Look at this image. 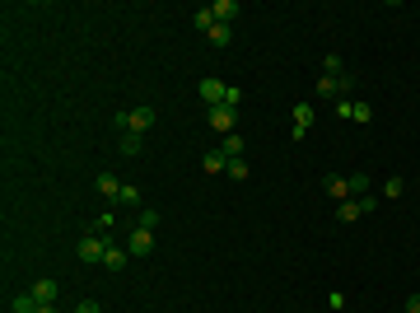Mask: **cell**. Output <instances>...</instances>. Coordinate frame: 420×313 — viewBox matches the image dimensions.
Masks as SVG:
<instances>
[{"label": "cell", "mask_w": 420, "mask_h": 313, "mask_svg": "<svg viewBox=\"0 0 420 313\" xmlns=\"http://www.w3.org/2000/svg\"><path fill=\"white\" fill-rule=\"evenodd\" d=\"M322 192H327V197H336V201L369 197V173H350V178H341V173H327V178H322Z\"/></svg>", "instance_id": "1"}, {"label": "cell", "mask_w": 420, "mask_h": 313, "mask_svg": "<svg viewBox=\"0 0 420 313\" xmlns=\"http://www.w3.org/2000/svg\"><path fill=\"white\" fill-rule=\"evenodd\" d=\"M155 122H159V112L150 108V103H140V108H122V112H117V126H122V131H131V136H145V131H150Z\"/></svg>", "instance_id": "2"}, {"label": "cell", "mask_w": 420, "mask_h": 313, "mask_svg": "<svg viewBox=\"0 0 420 313\" xmlns=\"http://www.w3.org/2000/svg\"><path fill=\"white\" fill-rule=\"evenodd\" d=\"M126 252H131V257H150V252H155V229H131V234H126Z\"/></svg>", "instance_id": "3"}, {"label": "cell", "mask_w": 420, "mask_h": 313, "mask_svg": "<svg viewBox=\"0 0 420 313\" xmlns=\"http://www.w3.org/2000/svg\"><path fill=\"white\" fill-rule=\"evenodd\" d=\"M196 94L205 98V108H219V103H224V94H229V84H224V79H215V75H205L201 84H196Z\"/></svg>", "instance_id": "4"}, {"label": "cell", "mask_w": 420, "mask_h": 313, "mask_svg": "<svg viewBox=\"0 0 420 313\" xmlns=\"http://www.w3.org/2000/svg\"><path fill=\"white\" fill-rule=\"evenodd\" d=\"M350 84H355L350 75H341V79H336V75H322V79H318V94L336 103V98H345V89H350Z\"/></svg>", "instance_id": "5"}, {"label": "cell", "mask_w": 420, "mask_h": 313, "mask_svg": "<svg viewBox=\"0 0 420 313\" xmlns=\"http://www.w3.org/2000/svg\"><path fill=\"white\" fill-rule=\"evenodd\" d=\"M103 252H108V238H98V234L79 238V262H103Z\"/></svg>", "instance_id": "6"}, {"label": "cell", "mask_w": 420, "mask_h": 313, "mask_svg": "<svg viewBox=\"0 0 420 313\" xmlns=\"http://www.w3.org/2000/svg\"><path fill=\"white\" fill-rule=\"evenodd\" d=\"M233 112H238V108L219 103V108H210V112H205V122L215 126V131H224V136H233Z\"/></svg>", "instance_id": "7"}, {"label": "cell", "mask_w": 420, "mask_h": 313, "mask_svg": "<svg viewBox=\"0 0 420 313\" xmlns=\"http://www.w3.org/2000/svg\"><path fill=\"white\" fill-rule=\"evenodd\" d=\"M309 126H313V108H309V103H295V126H290V141H304V136H309Z\"/></svg>", "instance_id": "8"}, {"label": "cell", "mask_w": 420, "mask_h": 313, "mask_svg": "<svg viewBox=\"0 0 420 313\" xmlns=\"http://www.w3.org/2000/svg\"><path fill=\"white\" fill-rule=\"evenodd\" d=\"M93 188H98V197H103V201H112V206H117V192H122L117 173H98V178H93Z\"/></svg>", "instance_id": "9"}, {"label": "cell", "mask_w": 420, "mask_h": 313, "mask_svg": "<svg viewBox=\"0 0 420 313\" xmlns=\"http://www.w3.org/2000/svg\"><path fill=\"white\" fill-rule=\"evenodd\" d=\"M29 290H33V299H38V304H56V295H61V290H56V281H52V276H42V281H33Z\"/></svg>", "instance_id": "10"}, {"label": "cell", "mask_w": 420, "mask_h": 313, "mask_svg": "<svg viewBox=\"0 0 420 313\" xmlns=\"http://www.w3.org/2000/svg\"><path fill=\"white\" fill-rule=\"evenodd\" d=\"M210 10V19L215 24H233V15H238V0H215V5H205Z\"/></svg>", "instance_id": "11"}, {"label": "cell", "mask_w": 420, "mask_h": 313, "mask_svg": "<svg viewBox=\"0 0 420 313\" xmlns=\"http://www.w3.org/2000/svg\"><path fill=\"white\" fill-rule=\"evenodd\" d=\"M117 206H122V211H140V188H136V183H122V192H117Z\"/></svg>", "instance_id": "12"}, {"label": "cell", "mask_w": 420, "mask_h": 313, "mask_svg": "<svg viewBox=\"0 0 420 313\" xmlns=\"http://www.w3.org/2000/svg\"><path fill=\"white\" fill-rule=\"evenodd\" d=\"M243 150H248V145H243V136H238V131L219 141V155H224V159H243Z\"/></svg>", "instance_id": "13"}, {"label": "cell", "mask_w": 420, "mask_h": 313, "mask_svg": "<svg viewBox=\"0 0 420 313\" xmlns=\"http://www.w3.org/2000/svg\"><path fill=\"white\" fill-rule=\"evenodd\" d=\"M126 257H131V252H126V248H117V243H108V252H103V266H108V271H122V266H126Z\"/></svg>", "instance_id": "14"}, {"label": "cell", "mask_w": 420, "mask_h": 313, "mask_svg": "<svg viewBox=\"0 0 420 313\" xmlns=\"http://www.w3.org/2000/svg\"><path fill=\"white\" fill-rule=\"evenodd\" d=\"M38 309H42V304L33 299V290H24V295H15V299H10V313H38Z\"/></svg>", "instance_id": "15"}, {"label": "cell", "mask_w": 420, "mask_h": 313, "mask_svg": "<svg viewBox=\"0 0 420 313\" xmlns=\"http://www.w3.org/2000/svg\"><path fill=\"white\" fill-rule=\"evenodd\" d=\"M205 38H210V47H229V43H233V24H215Z\"/></svg>", "instance_id": "16"}, {"label": "cell", "mask_w": 420, "mask_h": 313, "mask_svg": "<svg viewBox=\"0 0 420 313\" xmlns=\"http://www.w3.org/2000/svg\"><path fill=\"white\" fill-rule=\"evenodd\" d=\"M359 215H364V211H359V201H336V220H341V224H355Z\"/></svg>", "instance_id": "17"}, {"label": "cell", "mask_w": 420, "mask_h": 313, "mask_svg": "<svg viewBox=\"0 0 420 313\" xmlns=\"http://www.w3.org/2000/svg\"><path fill=\"white\" fill-rule=\"evenodd\" d=\"M201 169L205 173H224V169H229V159L219 155V150H210V155H201Z\"/></svg>", "instance_id": "18"}, {"label": "cell", "mask_w": 420, "mask_h": 313, "mask_svg": "<svg viewBox=\"0 0 420 313\" xmlns=\"http://www.w3.org/2000/svg\"><path fill=\"white\" fill-rule=\"evenodd\" d=\"M322 75H336V79H341V75H350V70H345V61L336 56V52H327V61H322Z\"/></svg>", "instance_id": "19"}, {"label": "cell", "mask_w": 420, "mask_h": 313, "mask_svg": "<svg viewBox=\"0 0 420 313\" xmlns=\"http://www.w3.org/2000/svg\"><path fill=\"white\" fill-rule=\"evenodd\" d=\"M136 224H140V229H159V211H155V206H140Z\"/></svg>", "instance_id": "20"}, {"label": "cell", "mask_w": 420, "mask_h": 313, "mask_svg": "<svg viewBox=\"0 0 420 313\" xmlns=\"http://www.w3.org/2000/svg\"><path fill=\"white\" fill-rule=\"evenodd\" d=\"M224 173H229V178H233V183H248V159H229V169H224Z\"/></svg>", "instance_id": "21"}, {"label": "cell", "mask_w": 420, "mask_h": 313, "mask_svg": "<svg viewBox=\"0 0 420 313\" xmlns=\"http://www.w3.org/2000/svg\"><path fill=\"white\" fill-rule=\"evenodd\" d=\"M402 192H406V178H388V183H383V197H388V201H397Z\"/></svg>", "instance_id": "22"}, {"label": "cell", "mask_w": 420, "mask_h": 313, "mask_svg": "<svg viewBox=\"0 0 420 313\" xmlns=\"http://www.w3.org/2000/svg\"><path fill=\"white\" fill-rule=\"evenodd\" d=\"M122 155H126V159H136V155H140V136L122 131Z\"/></svg>", "instance_id": "23"}, {"label": "cell", "mask_w": 420, "mask_h": 313, "mask_svg": "<svg viewBox=\"0 0 420 313\" xmlns=\"http://www.w3.org/2000/svg\"><path fill=\"white\" fill-rule=\"evenodd\" d=\"M350 122H373V108H369V103H364V98H359V103H355V112H350Z\"/></svg>", "instance_id": "24"}, {"label": "cell", "mask_w": 420, "mask_h": 313, "mask_svg": "<svg viewBox=\"0 0 420 313\" xmlns=\"http://www.w3.org/2000/svg\"><path fill=\"white\" fill-rule=\"evenodd\" d=\"M192 19H196V29H201V33H210V29H215V19H210V10H196Z\"/></svg>", "instance_id": "25"}, {"label": "cell", "mask_w": 420, "mask_h": 313, "mask_svg": "<svg viewBox=\"0 0 420 313\" xmlns=\"http://www.w3.org/2000/svg\"><path fill=\"white\" fill-rule=\"evenodd\" d=\"M350 112H355V103H350V98H336V117H341V122H350Z\"/></svg>", "instance_id": "26"}, {"label": "cell", "mask_w": 420, "mask_h": 313, "mask_svg": "<svg viewBox=\"0 0 420 313\" xmlns=\"http://www.w3.org/2000/svg\"><path fill=\"white\" fill-rule=\"evenodd\" d=\"M75 313H103V304H98V299H79Z\"/></svg>", "instance_id": "27"}, {"label": "cell", "mask_w": 420, "mask_h": 313, "mask_svg": "<svg viewBox=\"0 0 420 313\" xmlns=\"http://www.w3.org/2000/svg\"><path fill=\"white\" fill-rule=\"evenodd\" d=\"M402 313H420V290H416V295H406V304H402Z\"/></svg>", "instance_id": "28"}, {"label": "cell", "mask_w": 420, "mask_h": 313, "mask_svg": "<svg viewBox=\"0 0 420 313\" xmlns=\"http://www.w3.org/2000/svg\"><path fill=\"white\" fill-rule=\"evenodd\" d=\"M38 313H56V304H42V309H38Z\"/></svg>", "instance_id": "29"}]
</instances>
